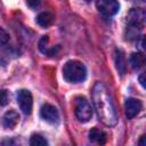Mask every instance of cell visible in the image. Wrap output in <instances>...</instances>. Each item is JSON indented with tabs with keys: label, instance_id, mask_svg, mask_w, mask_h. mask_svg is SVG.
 Wrapping results in <instances>:
<instances>
[{
	"label": "cell",
	"instance_id": "cell-1",
	"mask_svg": "<svg viewBox=\"0 0 146 146\" xmlns=\"http://www.w3.org/2000/svg\"><path fill=\"white\" fill-rule=\"evenodd\" d=\"M92 103L99 120L107 127H113L117 122V115L112 102V98L106 89V87L96 82L92 88Z\"/></svg>",
	"mask_w": 146,
	"mask_h": 146
},
{
	"label": "cell",
	"instance_id": "cell-2",
	"mask_svg": "<svg viewBox=\"0 0 146 146\" xmlns=\"http://www.w3.org/2000/svg\"><path fill=\"white\" fill-rule=\"evenodd\" d=\"M86 66L79 60H68L63 67V76L70 83H78L86 79Z\"/></svg>",
	"mask_w": 146,
	"mask_h": 146
},
{
	"label": "cell",
	"instance_id": "cell-3",
	"mask_svg": "<svg viewBox=\"0 0 146 146\" xmlns=\"http://www.w3.org/2000/svg\"><path fill=\"white\" fill-rule=\"evenodd\" d=\"M75 116L80 122H88L92 116V108L86 97L78 96L74 100Z\"/></svg>",
	"mask_w": 146,
	"mask_h": 146
},
{
	"label": "cell",
	"instance_id": "cell-4",
	"mask_svg": "<svg viewBox=\"0 0 146 146\" xmlns=\"http://www.w3.org/2000/svg\"><path fill=\"white\" fill-rule=\"evenodd\" d=\"M96 7L104 17H112L119 11L117 0H96Z\"/></svg>",
	"mask_w": 146,
	"mask_h": 146
},
{
	"label": "cell",
	"instance_id": "cell-5",
	"mask_svg": "<svg viewBox=\"0 0 146 146\" xmlns=\"http://www.w3.org/2000/svg\"><path fill=\"white\" fill-rule=\"evenodd\" d=\"M17 104L19 106V108L22 110V112L26 115L31 114L32 112V107H33V98H32V94L26 90V89H22L19 91H17Z\"/></svg>",
	"mask_w": 146,
	"mask_h": 146
},
{
	"label": "cell",
	"instance_id": "cell-6",
	"mask_svg": "<svg viewBox=\"0 0 146 146\" xmlns=\"http://www.w3.org/2000/svg\"><path fill=\"white\" fill-rule=\"evenodd\" d=\"M40 116L50 124H56L59 121V114L57 108L51 104H44L42 105L40 110Z\"/></svg>",
	"mask_w": 146,
	"mask_h": 146
},
{
	"label": "cell",
	"instance_id": "cell-7",
	"mask_svg": "<svg viewBox=\"0 0 146 146\" xmlns=\"http://www.w3.org/2000/svg\"><path fill=\"white\" fill-rule=\"evenodd\" d=\"M128 22L131 27L141 30L145 22V13L140 9H132L128 15Z\"/></svg>",
	"mask_w": 146,
	"mask_h": 146
},
{
	"label": "cell",
	"instance_id": "cell-8",
	"mask_svg": "<svg viewBox=\"0 0 146 146\" xmlns=\"http://www.w3.org/2000/svg\"><path fill=\"white\" fill-rule=\"evenodd\" d=\"M143 104L139 99L136 98H128L124 103V110H125V116L128 119L135 117L140 111H141Z\"/></svg>",
	"mask_w": 146,
	"mask_h": 146
},
{
	"label": "cell",
	"instance_id": "cell-9",
	"mask_svg": "<svg viewBox=\"0 0 146 146\" xmlns=\"http://www.w3.org/2000/svg\"><path fill=\"white\" fill-rule=\"evenodd\" d=\"M19 121V115L16 111L14 110H10V111H7L3 115V120H2V123H3V127L7 128V129H13L17 125Z\"/></svg>",
	"mask_w": 146,
	"mask_h": 146
},
{
	"label": "cell",
	"instance_id": "cell-10",
	"mask_svg": "<svg viewBox=\"0 0 146 146\" xmlns=\"http://www.w3.org/2000/svg\"><path fill=\"white\" fill-rule=\"evenodd\" d=\"M106 138H107L106 133L98 128H92L89 131V139H90V141H92L95 144L103 145L106 143Z\"/></svg>",
	"mask_w": 146,
	"mask_h": 146
},
{
	"label": "cell",
	"instance_id": "cell-11",
	"mask_svg": "<svg viewBox=\"0 0 146 146\" xmlns=\"http://www.w3.org/2000/svg\"><path fill=\"white\" fill-rule=\"evenodd\" d=\"M54 19H55V17H54V15L51 14V13H49V11H43V13H40L38 16H36V23L40 25V26H42V27H48V26H50L52 23H54Z\"/></svg>",
	"mask_w": 146,
	"mask_h": 146
},
{
	"label": "cell",
	"instance_id": "cell-12",
	"mask_svg": "<svg viewBox=\"0 0 146 146\" xmlns=\"http://www.w3.org/2000/svg\"><path fill=\"white\" fill-rule=\"evenodd\" d=\"M130 64H131L132 68H135V70H138V68L143 67L144 64H145V56H144V54H141V52L132 54L131 57H130Z\"/></svg>",
	"mask_w": 146,
	"mask_h": 146
},
{
	"label": "cell",
	"instance_id": "cell-13",
	"mask_svg": "<svg viewBox=\"0 0 146 146\" xmlns=\"http://www.w3.org/2000/svg\"><path fill=\"white\" fill-rule=\"evenodd\" d=\"M116 66H117L119 72L121 73V75H123L124 71H125V60H124V56H123L122 51H120V50L116 51Z\"/></svg>",
	"mask_w": 146,
	"mask_h": 146
},
{
	"label": "cell",
	"instance_id": "cell-14",
	"mask_svg": "<svg viewBox=\"0 0 146 146\" xmlns=\"http://www.w3.org/2000/svg\"><path fill=\"white\" fill-rule=\"evenodd\" d=\"M47 144V140L40 135H33L30 138V145L32 146H46Z\"/></svg>",
	"mask_w": 146,
	"mask_h": 146
},
{
	"label": "cell",
	"instance_id": "cell-15",
	"mask_svg": "<svg viewBox=\"0 0 146 146\" xmlns=\"http://www.w3.org/2000/svg\"><path fill=\"white\" fill-rule=\"evenodd\" d=\"M8 104V94L6 90L0 89V106H5Z\"/></svg>",
	"mask_w": 146,
	"mask_h": 146
},
{
	"label": "cell",
	"instance_id": "cell-16",
	"mask_svg": "<svg viewBox=\"0 0 146 146\" xmlns=\"http://www.w3.org/2000/svg\"><path fill=\"white\" fill-rule=\"evenodd\" d=\"M9 41V35L8 33L0 26V43L3 44V43H7Z\"/></svg>",
	"mask_w": 146,
	"mask_h": 146
},
{
	"label": "cell",
	"instance_id": "cell-17",
	"mask_svg": "<svg viewBox=\"0 0 146 146\" xmlns=\"http://www.w3.org/2000/svg\"><path fill=\"white\" fill-rule=\"evenodd\" d=\"M26 3L31 9H36L40 6L41 0H26Z\"/></svg>",
	"mask_w": 146,
	"mask_h": 146
},
{
	"label": "cell",
	"instance_id": "cell-18",
	"mask_svg": "<svg viewBox=\"0 0 146 146\" xmlns=\"http://www.w3.org/2000/svg\"><path fill=\"white\" fill-rule=\"evenodd\" d=\"M144 76H145V74H141V75L139 76V81H140V84H141L143 87H145V82H144Z\"/></svg>",
	"mask_w": 146,
	"mask_h": 146
},
{
	"label": "cell",
	"instance_id": "cell-19",
	"mask_svg": "<svg viewBox=\"0 0 146 146\" xmlns=\"http://www.w3.org/2000/svg\"><path fill=\"white\" fill-rule=\"evenodd\" d=\"M86 1H89V0H86Z\"/></svg>",
	"mask_w": 146,
	"mask_h": 146
}]
</instances>
